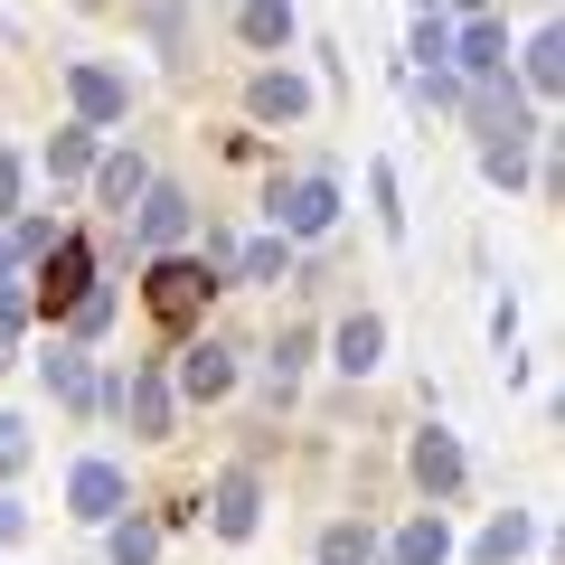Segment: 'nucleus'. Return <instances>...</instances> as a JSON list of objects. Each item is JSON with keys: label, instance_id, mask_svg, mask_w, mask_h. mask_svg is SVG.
<instances>
[{"label": "nucleus", "instance_id": "f257e3e1", "mask_svg": "<svg viewBox=\"0 0 565 565\" xmlns=\"http://www.w3.org/2000/svg\"><path fill=\"white\" fill-rule=\"evenodd\" d=\"M462 104H471V132H481V170H490L500 189H519V180H527V141H537V122H527L509 66H500V76H481V95H462Z\"/></svg>", "mask_w": 565, "mask_h": 565}, {"label": "nucleus", "instance_id": "f03ea898", "mask_svg": "<svg viewBox=\"0 0 565 565\" xmlns=\"http://www.w3.org/2000/svg\"><path fill=\"white\" fill-rule=\"evenodd\" d=\"M217 292H226V282L207 274V264L189 255V245H180V255H151V274H141V311H151L161 330L207 321V302H217Z\"/></svg>", "mask_w": 565, "mask_h": 565}, {"label": "nucleus", "instance_id": "7ed1b4c3", "mask_svg": "<svg viewBox=\"0 0 565 565\" xmlns=\"http://www.w3.org/2000/svg\"><path fill=\"white\" fill-rule=\"evenodd\" d=\"M85 292H95V245H85L76 226H57V245L39 255V292H29V311H47V321H57V311H76Z\"/></svg>", "mask_w": 565, "mask_h": 565}, {"label": "nucleus", "instance_id": "20e7f679", "mask_svg": "<svg viewBox=\"0 0 565 565\" xmlns=\"http://www.w3.org/2000/svg\"><path fill=\"white\" fill-rule=\"evenodd\" d=\"M122 226H132V236L151 245V255H180V245H189V226H199V199H189V189H161V180H151V189H141V207H132Z\"/></svg>", "mask_w": 565, "mask_h": 565}, {"label": "nucleus", "instance_id": "39448f33", "mask_svg": "<svg viewBox=\"0 0 565 565\" xmlns=\"http://www.w3.org/2000/svg\"><path fill=\"white\" fill-rule=\"evenodd\" d=\"M66 95H76V122H95V132L132 114V85H122L114 66H95V57H76V66H66Z\"/></svg>", "mask_w": 565, "mask_h": 565}, {"label": "nucleus", "instance_id": "423d86ee", "mask_svg": "<svg viewBox=\"0 0 565 565\" xmlns=\"http://www.w3.org/2000/svg\"><path fill=\"white\" fill-rule=\"evenodd\" d=\"M207 527H217L226 546H245L264 527V481H255V471H226V481L207 490Z\"/></svg>", "mask_w": 565, "mask_h": 565}, {"label": "nucleus", "instance_id": "0eeeda50", "mask_svg": "<svg viewBox=\"0 0 565 565\" xmlns=\"http://www.w3.org/2000/svg\"><path fill=\"white\" fill-rule=\"evenodd\" d=\"M330 217H340V189H330V180L274 189V226H282V236H330Z\"/></svg>", "mask_w": 565, "mask_h": 565}, {"label": "nucleus", "instance_id": "6e6552de", "mask_svg": "<svg viewBox=\"0 0 565 565\" xmlns=\"http://www.w3.org/2000/svg\"><path fill=\"white\" fill-rule=\"evenodd\" d=\"M405 462H415L424 500H452V490H462V444H452L444 424H424V434H415V452H405Z\"/></svg>", "mask_w": 565, "mask_h": 565}, {"label": "nucleus", "instance_id": "1a4fd4ad", "mask_svg": "<svg viewBox=\"0 0 565 565\" xmlns=\"http://www.w3.org/2000/svg\"><path fill=\"white\" fill-rule=\"evenodd\" d=\"M226 386H236V349H226V340H189V349H180V396L217 405Z\"/></svg>", "mask_w": 565, "mask_h": 565}, {"label": "nucleus", "instance_id": "9d476101", "mask_svg": "<svg viewBox=\"0 0 565 565\" xmlns=\"http://www.w3.org/2000/svg\"><path fill=\"white\" fill-rule=\"evenodd\" d=\"M122 424H132L141 444H170V377H161V367H132V386H122Z\"/></svg>", "mask_w": 565, "mask_h": 565}, {"label": "nucleus", "instance_id": "9b49d317", "mask_svg": "<svg viewBox=\"0 0 565 565\" xmlns=\"http://www.w3.org/2000/svg\"><path fill=\"white\" fill-rule=\"evenodd\" d=\"M245 104H255V122H302L311 114V85L292 76V66H264V76L245 85Z\"/></svg>", "mask_w": 565, "mask_h": 565}, {"label": "nucleus", "instance_id": "f8f14e48", "mask_svg": "<svg viewBox=\"0 0 565 565\" xmlns=\"http://www.w3.org/2000/svg\"><path fill=\"white\" fill-rule=\"evenodd\" d=\"M66 509H76V519H122V471L114 462H76V481H66Z\"/></svg>", "mask_w": 565, "mask_h": 565}, {"label": "nucleus", "instance_id": "ddd939ff", "mask_svg": "<svg viewBox=\"0 0 565 565\" xmlns=\"http://www.w3.org/2000/svg\"><path fill=\"white\" fill-rule=\"evenodd\" d=\"M500 66H509V29L500 20H471L462 39H452V76L481 85V76H500Z\"/></svg>", "mask_w": 565, "mask_h": 565}, {"label": "nucleus", "instance_id": "4468645a", "mask_svg": "<svg viewBox=\"0 0 565 565\" xmlns=\"http://www.w3.org/2000/svg\"><path fill=\"white\" fill-rule=\"evenodd\" d=\"M95 189H104V207H114V217H132L141 189H151V161H141V151H114V161H95Z\"/></svg>", "mask_w": 565, "mask_h": 565}, {"label": "nucleus", "instance_id": "2eb2a0df", "mask_svg": "<svg viewBox=\"0 0 565 565\" xmlns=\"http://www.w3.org/2000/svg\"><path fill=\"white\" fill-rule=\"evenodd\" d=\"M386 556H396V565H444V556H452V527H444V509H424V519H405Z\"/></svg>", "mask_w": 565, "mask_h": 565}, {"label": "nucleus", "instance_id": "dca6fc26", "mask_svg": "<svg viewBox=\"0 0 565 565\" xmlns=\"http://www.w3.org/2000/svg\"><path fill=\"white\" fill-rule=\"evenodd\" d=\"M330 349H340V367H349V377H367V367L386 359V321H377V311H349Z\"/></svg>", "mask_w": 565, "mask_h": 565}, {"label": "nucleus", "instance_id": "f3484780", "mask_svg": "<svg viewBox=\"0 0 565 565\" xmlns=\"http://www.w3.org/2000/svg\"><path fill=\"white\" fill-rule=\"evenodd\" d=\"M104 151H95V122H66V132H47V180H85V170H95Z\"/></svg>", "mask_w": 565, "mask_h": 565}, {"label": "nucleus", "instance_id": "a211bd4d", "mask_svg": "<svg viewBox=\"0 0 565 565\" xmlns=\"http://www.w3.org/2000/svg\"><path fill=\"white\" fill-rule=\"evenodd\" d=\"M236 29H245V47H292V0H236Z\"/></svg>", "mask_w": 565, "mask_h": 565}, {"label": "nucleus", "instance_id": "6ab92c4d", "mask_svg": "<svg viewBox=\"0 0 565 565\" xmlns=\"http://www.w3.org/2000/svg\"><path fill=\"white\" fill-rule=\"evenodd\" d=\"M104 556L114 565H151L161 556V519H104Z\"/></svg>", "mask_w": 565, "mask_h": 565}, {"label": "nucleus", "instance_id": "aec40b11", "mask_svg": "<svg viewBox=\"0 0 565 565\" xmlns=\"http://www.w3.org/2000/svg\"><path fill=\"white\" fill-rule=\"evenodd\" d=\"M39 377H47V396H57V405H95V367H85L76 349H57V359H39Z\"/></svg>", "mask_w": 565, "mask_h": 565}, {"label": "nucleus", "instance_id": "412c9836", "mask_svg": "<svg viewBox=\"0 0 565 565\" xmlns=\"http://www.w3.org/2000/svg\"><path fill=\"white\" fill-rule=\"evenodd\" d=\"M519 76L537 85V95H556V85H565V39H556V29H537V39L519 47Z\"/></svg>", "mask_w": 565, "mask_h": 565}, {"label": "nucleus", "instance_id": "4be33fe9", "mask_svg": "<svg viewBox=\"0 0 565 565\" xmlns=\"http://www.w3.org/2000/svg\"><path fill=\"white\" fill-rule=\"evenodd\" d=\"M527 527H537L527 509H500V519L481 527V546H471V556H481V565H509V556H527Z\"/></svg>", "mask_w": 565, "mask_h": 565}, {"label": "nucleus", "instance_id": "5701e85b", "mask_svg": "<svg viewBox=\"0 0 565 565\" xmlns=\"http://www.w3.org/2000/svg\"><path fill=\"white\" fill-rule=\"evenodd\" d=\"M321 565H377V527H367V519L321 527Z\"/></svg>", "mask_w": 565, "mask_h": 565}, {"label": "nucleus", "instance_id": "b1692460", "mask_svg": "<svg viewBox=\"0 0 565 565\" xmlns=\"http://www.w3.org/2000/svg\"><path fill=\"white\" fill-rule=\"evenodd\" d=\"M282 255H292V236H255V245L236 255V274H245V282H282Z\"/></svg>", "mask_w": 565, "mask_h": 565}, {"label": "nucleus", "instance_id": "393cba45", "mask_svg": "<svg viewBox=\"0 0 565 565\" xmlns=\"http://www.w3.org/2000/svg\"><path fill=\"white\" fill-rule=\"evenodd\" d=\"M424 66H452V29H444V10H424L415 20V76Z\"/></svg>", "mask_w": 565, "mask_h": 565}, {"label": "nucleus", "instance_id": "a878e982", "mask_svg": "<svg viewBox=\"0 0 565 565\" xmlns=\"http://www.w3.org/2000/svg\"><path fill=\"white\" fill-rule=\"evenodd\" d=\"M367 199H377V226H386V236H405V207H396V170H367Z\"/></svg>", "mask_w": 565, "mask_h": 565}, {"label": "nucleus", "instance_id": "bb28decb", "mask_svg": "<svg viewBox=\"0 0 565 565\" xmlns=\"http://www.w3.org/2000/svg\"><path fill=\"white\" fill-rule=\"evenodd\" d=\"M302 367H311V330H282L274 340V386H292Z\"/></svg>", "mask_w": 565, "mask_h": 565}, {"label": "nucleus", "instance_id": "cd10ccee", "mask_svg": "<svg viewBox=\"0 0 565 565\" xmlns=\"http://www.w3.org/2000/svg\"><path fill=\"white\" fill-rule=\"evenodd\" d=\"M66 321H76V340H95V330H104V321H114V282H95V292H85V302H76V311H66Z\"/></svg>", "mask_w": 565, "mask_h": 565}, {"label": "nucleus", "instance_id": "c85d7f7f", "mask_svg": "<svg viewBox=\"0 0 565 565\" xmlns=\"http://www.w3.org/2000/svg\"><path fill=\"white\" fill-rule=\"evenodd\" d=\"M10 471H29V424L20 415H0V481H10Z\"/></svg>", "mask_w": 565, "mask_h": 565}, {"label": "nucleus", "instance_id": "c756f323", "mask_svg": "<svg viewBox=\"0 0 565 565\" xmlns=\"http://www.w3.org/2000/svg\"><path fill=\"white\" fill-rule=\"evenodd\" d=\"M20 330H29V292H20V282H0V340H20Z\"/></svg>", "mask_w": 565, "mask_h": 565}, {"label": "nucleus", "instance_id": "7c9ffc66", "mask_svg": "<svg viewBox=\"0 0 565 565\" xmlns=\"http://www.w3.org/2000/svg\"><path fill=\"white\" fill-rule=\"evenodd\" d=\"M47 245H57V226H47V217H20V236H10V255H47Z\"/></svg>", "mask_w": 565, "mask_h": 565}, {"label": "nucleus", "instance_id": "2f4dec72", "mask_svg": "<svg viewBox=\"0 0 565 565\" xmlns=\"http://www.w3.org/2000/svg\"><path fill=\"white\" fill-rule=\"evenodd\" d=\"M20 207V151H0V217Z\"/></svg>", "mask_w": 565, "mask_h": 565}, {"label": "nucleus", "instance_id": "473e14b6", "mask_svg": "<svg viewBox=\"0 0 565 565\" xmlns=\"http://www.w3.org/2000/svg\"><path fill=\"white\" fill-rule=\"evenodd\" d=\"M20 527H29V509H20V500H0V537H20Z\"/></svg>", "mask_w": 565, "mask_h": 565}, {"label": "nucleus", "instance_id": "72a5a7b5", "mask_svg": "<svg viewBox=\"0 0 565 565\" xmlns=\"http://www.w3.org/2000/svg\"><path fill=\"white\" fill-rule=\"evenodd\" d=\"M424 10H434V0H424ZM444 10H471V20H481V10H490V0H444Z\"/></svg>", "mask_w": 565, "mask_h": 565}, {"label": "nucleus", "instance_id": "f704fd0d", "mask_svg": "<svg viewBox=\"0 0 565 565\" xmlns=\"http://www.w3.org/2000/svg\"><path fill=\"white\" fill-rule=\"evenodd\" d=\"M10 264H20V255H10V236H0V282H10Z\"/></svg>", "mask_w": 565, "mask_h": 565}, {"label": "nucleus", "instance_id": "c9c22d12", "mask_svg": "<svg viewBox=\"0 0 565 565\" xmlns=\"http://www.w3.org/2000/svg\"><path fill=\"white\" fill-rule=\"evenodd\" d=\"M10 359H20V340H0V367H10Z\"/></svg>", "mask_w": 565, "mask_h": 565}]
</instances>
